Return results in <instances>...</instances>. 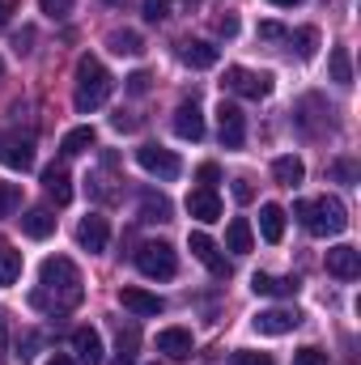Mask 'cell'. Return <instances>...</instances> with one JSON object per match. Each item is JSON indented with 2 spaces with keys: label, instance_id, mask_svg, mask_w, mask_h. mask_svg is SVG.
Listing matches in <instances>:
<instances>
[{
  "label": "cell",
  "instance_id": "12",
  "mask_svg": "<svg viewBox=\"0 0 361 365\" xmlns=\"http://www.w3.org/2000/svg\"><path fill=\"white\" fill-rule=\"evenodd\" d=\"M0 166H9V170H30V166H34V140H30V136H4V140H0Z\"/></svg>",
  "mask_w": 361,
  "mask_h": 365
},
{
  "label": "cell",
  "instance_id": "14",
  "mask_svg": "<svg viewBox=\"0 0 361 365\" xmlns=\"http://www.w3.org/2000/svg\"><path fill=\"white\" fill-rule=\"evenodd\" d=\"M179 60L187 68H213V64L221 60V47H213V43H204V38H183Z\"/></svg>",
  "mask_w": 361,
  "mask_h": 365
},
{
  "label": "cell",
  "instance_id": "39",
  "mask_svg": "<svg viewBox=\"0 0 361 365\" xmlns=\"http://www.w3.org/2000/svg\"><path fill=\"white\" fill-rule=\"evenodd\" d=\"M34 349H39V336H34V331H26V336H21V344H17V357H21V361H30V357H34Z\"/></svg>",
  "mask_w": 361,
  "mask_h": 365
},
{
  "label": "cell",
  "instance_id": "2",
  "mask_svg": "<svg viewBox=\"0 0 361 365\" xmlns=\"http://www.w3.org/2000/svg\"><path fill=\"white\" fill-rule=\"evenodd\" d=\"M293 217L315 234V238H336L349 230V208L336 200V195H319V200H298L293 204Z\"/></svg>",
  "mask_w": 361,
  "mask_h": 365
},
{
  "label": "cell",
  "instance_id": "28",
  "mask_svg": "<svg viewBox=\"0 0 361 365\" xmlns=\"http://www.w3.org/2000/svg\"><path fill=\"white\" fill-rule=\"evenodd\" d=\"M17 276H21V251H13V247H0V289L17 284Z\"/></svg>",
  "mask_w": 361,
  "mask_h": 365
},
{
  "label": "cell",
  "instance_id": "35",
  "mask_svg": "<svg viewBox=\"0 0 361 365\" xmlns=\"http://www.w3.org/2000/svg\"><path fill=\"white\" fill-rule=\"evenodd\" d=\"M195 179H200V187H213V191H217V179H221V170H217L213 162H204V166L195 170Z\"/></svg>",
  "mask_w": 361,
  "mask_h": 365
},
{
  "label": "cell",
  "instance_id": "3",
  "mask_svg": "<svg viewBox=\"0 0 361 365\" xmlns=\"http://www.w3.org/2000/svg\"><path fill=\"white\" fill-rule=\"evenodd\" d=\"M106 98H111V73L102 68V60L81 56V60H77V90H73L77 110H81V115H90V110H98Z\"/></svg>",
  "mask_w": 361,
  "mask_h": 365
},
{
  "label": "cell",
  "instance_id": "40",
  "mask_svg": "<svg viewBox=\"0 0 361 365\" xmlns=\"http://www.w3.org/2000/svg\"><path fill=\"white\" fill-rule=\"evenodd\" d=\"M332 175H336L340 182H353V179H357V166H353V162H336V166H332Z\"/></svg>",
  "mask_w": 361,
  "mask_h": 365
},
{
  "label": "cell",
  "instance_id": "15",
  "mask_svg": "<svg viewBox=\"0 0 361 365\" xmlns=\"http://www.w3.org/2000/svg\"><path fill=\"white\" fill-rule=\"evenodd\" d=\"M187 212H191L195 221H204V225L221 221V200H217V191H213V187H195V191L187 195Z\"/></svg>",
  "mask_w": 361,
  "mask_h": 365
},
{
  "label": "cell",
  "instance_id": "48",
  "mask_svg": "<svg viewBox=\"0 0 361 365\" xmlns=\"http://www.w3.org/2000/svg\"><path fill=\"white\" fill-rule=\"evenodd\" d=\"M0 77H4V60H0Z\"/></svg>",
  "mask_w": 361,
  "mask_h": 365
},
{
  "label": "cell",
  "instance_id": "1",
  "mask_svg": "<svg viewBox=\"0 0 361 365\" xmlns=\"http://www.w3.org/2000/svg\"><path fill=\"white\" fill-rule=\"evenodd\" d=\"M86 297V284H81V272L68 255H51L43 259L39 268V289L30 293V306L34 310H47V314H68L77 310Z\"/></svg>",
  "mask_w": 361,
  "mask_h": 365
},
{
  "label": "cell",
  "instance_id": "5",
  "mask_svg": "<svg viewBox=\"0 0 361 365\" xmlns=\"http://www.w3.org/2000/svg\"><path fill=\"white\" fill-rule=\"evenodd\" d=\"M136 162H141V170L158 175L162 182H175L179 170H183V162L171 153V149H162V145H141V149H136Z\"/></svg>",
  "mask_w": 361,
  "mask_h": 365
},
{
  "label": "cell",
  "instance_id": "24",
  "mask_svg": "<svg viewBox=\"0 0 361 365\" xmlns=\"http://www.w3.org/2000/svg\"><path fill=\"white\" fill-rule=\"evenodd\" d=\"M272 175H276L280 187H298V182L306 179V166H302V158L285 153V158H276V162H272Z\"/></svg>",
  "mask_w": 361,
  "mask_h": 365
},
{
  "label": "cell",
  "instance_id": "43",
  "mask_svg": "<svg viewBox=\"0 0 361 365\" xmlns=\"http://www.w3.org/2000/svg\"><path fill=\"white\" fill-rule=\"evenodd\" d=\"M260 38H289V34H285V26H276V21H264V26H260Z\"/></svg>",
  "mask_w": 361,
  "mask_h": 365
},
{
  "label": "cell",
  "instance_id": "26",
  "mask_svg": "<svg viewBox=\"0 0 361 365\" xmlns=\"http://www.w3.org/2000/svg\"><path fill=\"white\" fill-rule=\"evenodd\" d=\"M106 47H111L115 56H141V51H145V43H141L136 30H111V34H106Z\"/></svg>",
  "mask_w": 361,
  "mask_h": 365
},
{
  "label": "cell",
  "instance_id": "44",
  "mask_svg": "<svg viewBox=\"0 0 361 365\" xmlns=\"http://www.w3.org/2000/svg\"><path fill=\"white\" fill-rule=\"evenodd\" d=\"M13 13H17V0H0V30L13 21Z\"/></svg>",
  "mask_w": 361,
  "mask_h": 365
},
{
  "label": "cell",
  "instance_id": "50",
  "mask_svg": "<svg viewBox=\"0 0 361 365\" xmlns=\"http://www.w3.org/2000/svg\"><path fill=\"white\" fill-rule=\"evenodd\" d=\"M153 365H158V361H153Z\"/></svg>",
  "mask_w": 361,
  "mask_h": 365
},
{
  "label": "cell",
  "instance_id": "7",
  "mask_svg": "<svg viewBox=\"0 0 361 365\" xmlns=\"http://www.w3.org/2000/svg\"><path fill=\"white\" fill-rule=\"evenodd\" d=\"M217 132H221L225 149H243V140H247V115L234 102H221L217 106Z\"/></svg>",
  "mask_w": 361,
  "mask_h": 365
},
{
  "label": "cell",
  "instance_id": "42",
  "mask_svg": "<svg viewBox=\"0 0 361 365\" xmlns=\"http://www.w3.org/2000/svg\"><path fill=\"white\" fill-rule=\"evenodd\" d=\"M111 123H115L119 132H136V128H141V119H132V115H123V110H119V115H115Z\"/></svg>",
  "mask_w": 361,
  "mask_h": 365
},
{
  "label": "cell",
  "instance_id": "33",
  "mask_svg": "<svg viewBox=\"0 0 361 365\" xmlns=\"http://www.w3.org/2000/svg\"><path fill=\"white\" fill-rule=\"evenodd\" d=\"M171 17V0H145V21H166Z\"/></svg>",
  "mask_w": 361,
  "mask_h": 365
},
{
  "label": "cell",
  "instance_id": "16",
  "mask_svg": "<svg viewBox=\"0 0 361 365\" xmlns=\"http://www.w3.org/2000/svg\"><path fill=\"white\" fill-rule=\"evenodd\" d=\"M73 353H77V365H102L106 353H102V336L93 327H77L73 331Z\"/></svg>",
  "mask_w": 361,
  "mask_h": 365
},
{
  "label": "cell",
  "instance_id": "4",
  "mask_svg": "<svg viewBox=\"0 0 361 365\" xmlns=\"http://www.w3.org/2000/svg\"><path fill=\"white\" fill-rule=\"evenodd\" d=\"M136 268H141V276H149V280H171V276L179 272V255H175L171 242H141Z\"/></svg>",
  "mask_w": 361,
  "mask_h": 365
},
{
  "label": "cell",
  "instance_id": "18",
  "mask_svg": "<svg viewBox=\"0 0 361 365\" xmlns=\"http://www.w3.org/2000/svg\"><path fill=\"white\" fill-rule=\"evenodd\" d=\"M175 132H179L183 140H204V115H200L195 102H183L179 110H175Z\"/></svg>",
  "mask_w": 361,
  "mask_h": 365
},
{
  "label": "cell",
  "instance_id": "46",
  "mask_svg": "<svg viewBox=\"0 0 361 365\" xmlns=\"http://www.w3.org/2000/svg\"><path fill=\"white\" fill-rule=\"evenodd\" d=\"M47 365H77V361H73V357H64V353H56V357H51Z\"/></svg>",
  "mask_w": 361,
  "mask_h": 365
},
{
  "label": "cell",
  "instance_id": "9",
  "mask_svg": "<svg viewBox=\"0 0 361 365\" xmlns=\"http://www.w3.org/2000/svg\"><path fill=\"white\" fill-rule=\"evenodd\" d=\"M187 247H191V255H195V259H200L213 276H230V259L221 255V247H217L208 234H200V230H195V234L187 238Z\"/></svg>",
  "mask_w": 361,
  "mask_h": 365
},
{
  "label": "cell",
  "instance_id": "29",
  "mask_svg": "<svg viewBox=\"0 0 361 365\" xmlns=\"http://www.w3.org/2000/svg\"><path fill=\"white\" fill-rule=\"evenodd\" d=\"M332 81H336V86H353V60H349V47H336V51H332Z\"/></svg>",
  "mask_w": 361,
  "mask_h": 365
},
{
  "label": "cell",
  "instance_id": "19",
  "mask_svg": "<svg viewBox=\"0 0 361 365\" xmlns=\"http://www.w3.org/2000/svg\"><path fill=\"white\" fill-rule=\"evenodd\" d=\"M21 234L34 238V242L51 238V234H56V217H51V208H30V212L21 217Z\"/></svg>",
  "mask_w": 361,
  "mask_h": 365
},
{
  "label": "cell",
  "instance_id": "6",
  "mask_svg": "<svg viewBox=\"0 0 361 365\" xmlns=\"http://www.w3.org/2000/svg\"><path fill=\"white\" fill-rule=\"evenodd\" d=\"M225 90L238 98H268L272 93V73H251V68H225Z\"/></svg>",
  "mask_w": 361,
  "mask_h": 365
},
{
  "label": "cell",
  "instance_id": "8",
  "mask_svg": "<svg viewBox=\"0 0 361 365\" xmlns=\"http://www.w3.org/2000/svg\"><path fill=\"white\" fill-rule=\"evenodd\" d=\"M251 323H255V331H260V336H289V331H298L302 314H298V310H289V306H272V310H260Z\"/></svg>",
  "mask_w": 361,
  "mask_h": 365
},
{
  "label": "cell",
  "instance_id": "47",
  "mask_svg": "<svg viewBox=\"0 0 361 365\" xmlns=\"http://www.w3.org/2000/svg\"><path fill=\"white\" fill-rule=\"evenodd\" d=\"M268 4H276V9H293V4H302V0H268Z\"/></svg>",
  "mask_w": 361,
  "mask_h": 365
},
{
  "label": "cell",
  "instance_id": "20",
  "mask_svg": "<svg viewBox=\"0 0 361 365\" xmlns=\"http://www.w3.org/2000/svg\"><path fill=\"white\" fill-rule=\"evenodd\" d=\"M251 289H255V293H264V297H293V293H298V280H293V276L255 272V276H251Z\"/></svg>",
  "mask_w": 361,
  "mask_h": 365
},
{
  "label": "cell",
  "instance_id": "36",
  "mask_svg": "<svg viewBox=\"0 0 361 365\" xmlns=\"http://www.w3.org/2000/svg\"><path fill=\"white\" fill-rule=\"evenodd\" d=\"M230 365H272V357L268 353H234Z\"/></svg>",
  "mask_w": 361,
  "mask_h": 365
},
{
  "label": "cell",
  "instance_id": "34",
  "mask_svg": "<svg viewBox=\"0 0 361 365\" xmlns=\"http://www.w3.org/2000/svg\"><path fill=\"white\" fill-rule=\"evenodd\" d=\"M73 4H77V0H39V9H43L47 17H56V21H60V17H68V13H73Z\"/></svg>",
  "mask_w": 361,
  "mask_h": 365
},
{
  "label": "cell",
  "instance_id": "21",
  "mask_svg": "<svg viewBox=\"0 0 361 365\" xmlns=\"http://www.w3.org/2000/svg\"><path fill=\"white\" fill-rule=\"evenodd\" d=\"M251 247H255L251 221H247V217H234V221L225 225V251H234V255H247Z\"/></svg>",
  "mask_w": 361,
  "mask_h": 365
},
{
  "label": "cell",
  "instance_id": "11",
  "mask_svg": "<svg viewBox=\"0 0 361 365\" xmlns=\"http://www.w3.org/2000/svg\"><path fill=\"white\" fill-rule=\"evenodd\" d=\"M77 242H81V251H90V255H102L106 251V242H111V225H106V217H81V225H77Z\"/></svg>",
  "mask_w": 361,
  "mask_h": 365
},
{
  "label": "cell",
  "instance_id": "41",
  "mask_svg": "<svg viewBox=\"0 0 361 365\" xmlns=\"http://www.w3.org/2000/svg\"><path fill=\"white\" fill-rule=\"evenodd\" d=\"M217 34H225V38H230V34H238V17H234V13L217 17Z\"/></svg>",
  "mask_w": 361,
  "mask_h": 365
},
{
  "label": "cell",
  "instance_id": "45",
  "mask_svg": "<svg viewBox=\"0 0 361 365\" xmlns=\"http://www.w3.org/2000/svg\"><path fill=\"white\" fill-rule=\"evenodd\" d=\"M9 357V323H4V314H0V365Z\"/></svg>",
  "mask_w": 361,
  "mask_h": 365
},
{
  "label": "cell",
  "instance_id": "25",
  "mask_svg": "<svg viewBox=\"0 0 361 365\" xmlns=\"http://www.w3.org/2000/svg\"><path fill=\"white\" fill-rule=\"evenodd\" d=\"M93 128L86 123V128H73V132H64V140H60V153L64 158H77V153H86V149H93Z\"/></svg>",
  "mask_w": 361,
  "mask_h": 365
},
{
  "label": "cell",
  "instance_id": "49",
  "mask_svg": "<svg viewBox=\"0 0 361 365\" xmlns=\"http://www.w3.org/2000/svg\"><path fill=\"white\" fill-rule=\"evenodd\" d=\"M106 4H119V0H106Z\"/></svg>",
  "mask_w": 361,
  "mask_h": 365
},
{
  "label": "cell",
  "instance_id": "37",
  "mask_svg": "<svg viewBox=\"0 0 361 365\" xmlns=\"http://www.w3.org/2000/svg\"><path fill=\"white\" fill-rule=\"evenodd\" d=\"M234 200H238V204H251V200H255V187H251V179H234Z\"/></svg>",
  "mask_w": 361,
  "mask_h": 365
},
{
  "label": "cell",
  "instance_id": "30",
  "mask_svg": "<svg viewBox=\"0 0 361 365\" xmlns=\"http://www.w3.org/2000/svg\"><path fill=\"white\" fill-rule=\"evenodd\" d=\"M289 38L298 43V56H302V60H310L315 47H319V30H315V26H302V30H293Z\"/></svg>",
  "mask_w": 361,
  "mask_h": 365
},
{
  "label": "cell",
  "instance_id": "17",
  "mask_svg": "<svg viewBox=\"0 0 361 365\" xmlns=\"http://www.w3.org/2000/svg\"><path fill=\"white\" fill-rule=\"evenodd\" d=\"M158 353L171 357V361H187V357H191V331H187V327H166V331H158Z\"/></svg>",
  "mask_w": 361,
  "mask_h": 365
},
{
  "label": "cell",
  "instance_id": "10",
  "mask_svg": "<svg viewBox=\"0 0 361 365\" xmlns=\"http://www.w3.org/2000/svg\"><path fill=\"white\" fill-rule=\"evenodd\" d=\"M119 306H123V310H132V314H141V319H158V314L166 310V302H162L158 293H149V289H136V284L119 289Z\"/></svg>",
  "mask_w": 361,
  "mask_h": 365
},
{
  "label": "cell",
  "instance_id": "32",
  "mask_svg": "<svg viewBox=\"0 0 361 365\" xmlns=\"http://www.w3.org/2000/svg\"><path fill=\"white\" fill-rule=\"evenodd\" d=\"M293 365H327V353H323V349H315V344H306V349H298V353H293Z\"/></svg>",
  "mask_w": 361,
  "mask_h": 365
},
{
  "label": "cell",
  "instance_id": "22",
  "mask_svg": "<svg viewBox=\"0 0 361 365\" xmlns=\"http://www.w3.org/2000/svg\"><path fill=\"white\" fill-rule=\"evenodd\" d=\"M43 187H47V195H51L56 204H68V200H73V179H68V170L56 166V162L43 170Z\"/></svg>",
  "mask_w": 361,
  "mask_h": 365
},
{
  "label": "cell",
  "instance_id": "31",
  "mask_svg": "<svg viewBox=\"0 0 361 365\" xmlns=\"http://www.w3.org/2000/svg\"><path fill=\"white\" fill-rule=\"evenodd\" d=\"M17 208H21V187L0 179V217H13Z\"/></svg>",
  "mask_w": 361,
  "mask_h": 365
},
{
  "label": "cell",
  "instance_id": "38",
  "mask_svg": "<svg viewBox=\"0 0 361 365\" xmlns=\"http://www.w3.org/2000/svg\"><path fill=\"white\" fill-rule=\"evenodd\" d=\"M149 81H153L149 73H132V77H128V93H136V98H141V93H149Z\"/></svg>",
  "mask_w": 361,
  "mask_h": 365
},
{
  "label": "cell",
  "instance_id": "27",
  "mask_svg": "<svg viewBox=\"0 0 361 365\" xmlns=\"http://www.w3.org/2000/svg\"><path fill=\"white\" fill-rule=\"evenodd\" d=\"M141 221H149V225H162V221H171V200L149 191V195L141 200Z\"/></svg>",
  "mask_w": 361,
  "mask_h": 365
},
{
  "label": "cell",
  "instance_id": "23",
  "mask_svg": "<svg viewBox=\"0 0 361 365\" xmlns=\"http://www.w3.org/2000/svg\"><path fill=\"white\" fill-rule=\"evenodd\" d=\"M260 234H264V242H280L285 238V208L280 204H264L260 208Z\"/></svg>",
  "mask_w": 361,
  "mask_h": 365
},
{
  "label": "cell",
  "instance_id": "13",
  "mask_svg": "<svg viewBox=\"0 0 361 365\" xmlns=\"http://www.w3.org/2000/svg\"><path fill=\"white\" fill-rule=\"evenodd\" d=\"M327 272L336 276V280H357L361 276V251L357 247H349V242H340V247H332L327 251Z\"/></svg>",
  "mask_w": 361,
  "mask_h": 365
}]
</instances>
